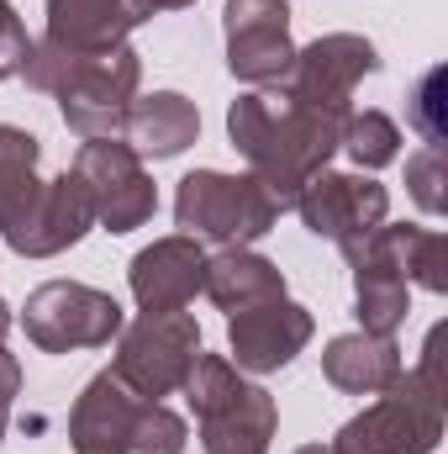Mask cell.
Masks as SVG:
<instances>
[{"mask_svg": "<svg viewBox=\"0 0 448 454\" xmlns=\"http://www.w3.org/2000/svg\"><path fill=\"white\" fill-rule=\"evenodd\" d=\"M185 444H190L185 418H180V412H169L164 402H148V407H143V423H137V434H132V450H127V454H185Z\"/></svg>", "mask_w": 448, "mask_h": 454, "instance_id": "cell-23", "label": "cell"}, {"mask_svg": "<svg viewBox=\"0 0 448 454\" xmlns=\"http://www.w3.org/2000/svg\"><path fill=\"white\" fill-rule=\"evenodd\" d=\"M27 53H32V37H27V27H21L16 5L0 0V69H5V74H21Z\"/></svg>", "mask_w": 448, "mask_h": 454, "instance_id": "cell-26", "label": "cell"}, {"mask_svg": "<svg viewBox=\"0 0 448 454\" xmlns=\"http://www.w3.org/2000/svg\"><path fill=\"white\" fill-rule=\"evenodd\" d=\"M337 148H343L359 169H385V164H396V153H401V127L385 112H348L343 116Z\"/></svg>", "mask_w": 448, "mask_h": 454, "instance_id": "cell-22", "label": "cell"}, {"mask_svg": "<svg viewBox=\"0 0 448 454\" xmlns=\"http://www.w3.org/2000/svg\"><path fill=\"white\" fill-rule=\"evenodd\" d=\"M0 80H11V74H5V69H0Z\"/></svg>", "mask_w": 448, "mask_h": 454, "instance_id": "cell-31", "label": "cell"}, {"mask_svg": "<svg viewBox=\"0 0 448 454\" xmlns=\"http://www.w3.org/2000/svg\"><path fill=\"white\" fill-rule=\"evenodd\" d=\"M375 69H380V53H375L369 37H359V32H328V37L296 48L290 74L280 80V96L306 101V106H317V112H343L348 116L353 112L348 101H353L359 80L375 74Z\"/></svg>", "mask_w": 448, "mask_h": 454, "instance_id": "cell-10", "label": "cell"}, {"mask_svg": "<svg viewBox=\"0 0 448 454\" xmlns=\"http://www.w3.org/2000/svg\"><path fill=\"white\" fill-rule=\"evenodd\" d=\"M5 333H11V307L0 301V339H5Z\"/></svg>", "mask_w": 448, "mask_h": 454, "instance_id": "cell-30", "label": "cell"}, {"mask_svg": "<svg viewBox=\"0 0 448 454\" xmlns=\"http://www.w3.org/2000/svg\"><path fill=\"white\" fill-rule=\"evenodd\" d=\"M201 291L222 307L227 317L243 312V307H259L269 296H285V270L253 248H217L206 254V280Z\"/></svg>", "mask_w": 448, "mask_h": 454, "instance_id": "cell-20", "label": "cell"}, {"mask_svg": "<svg viewBox=\"0 0 448 454\" xmlns=\"http://www.w3.org/2000/svg\"><path fill=\"white\" fill-rule=\"evenodd\" d=\"M296 212H301V223L312 227L317 238H333L337 248H348V243L369 238L375 227L385 223L390 191L380 180H369V175H333V169H322V175H312L301 185Z\"/></svg>", "mask_w": 448, "mask_h": 454, "instance_id": "cell-12", "label": "cell"}, {"mask_svg": "<svg viewBox=\"0 0 448 454\" xmlns=\"http://www.w3.org/2000/svg\"><path fill=\"white\" fill-rule=\"evenodd\" d=\"M196 137H201V112H196V101H185L180 90H153V96H143V101L127 106L121 143H127L137 159H174V153H185Z\"/></svg>", "mask_w": 448, "mask_h": 454, "instance_id": "cell-17", "label": "cell"}, {"mask_svg": "<svg viewBox=\"0 0 448 454\" xmlns=\"http://www.w3.org/2000/svg\"><path fill=\"white\" fill-rule=\"evenodd\" d=\"M448 159L444 148H422V153H412L406 159V191H412V201L428 212V217H438L448 207Z\"/></svg>", "mask_w": 448, "mask_h": 454, "instance_id": "cell-24", "label": "cell"}, {"mask_svg": "<svg viewBox=\"0 0 448 454\" xmlns=\"http://www.w3.org/2000/svg\"><path fill=\"white\" fill-rule=\"evenodd\" d=\"M444 407L448 391L433 380H422L417 370L396 375L375 407H364L359 418H348L337 428L333 450L337 454H433L444 439Z\"/></svg>", "mask_w": 448, "mask_h": 454, "instance_id": "cell-6", "label": "cell"}, {"mask_svg": "<svg viewBox=\"0 0 448 454\" xmlns=\"http://www.w3.org/2000/svg\"><path fill=\"white\" fill-rule=\"evenodd\" d=\"M227 69L243 85H280L290 74V0H227Z\"/></svg>", "mask_w": 448, "mask_h": 454, "instance_id": "cell-11", "label": "cell"}, {"mask_svg": "<svg viewBox=\"0 0 448 454\" xmlns=\"http://www.w3.org/2000/svg\"><path fill=\"white\" fill-rule=\"evenodd\" d=\"M143 27L132 0H48V43L74 53H106L121 48L127 32Z\"/></svg>", "mask_w": 448, "mask_h": 454, "instance_id": "cell-19", "label": "cell"}, {"mask_svg": "<svg viewBox=\"0 0 448 454\" xmlns=\"http://www.w3.org/2000/svg\"><path fill=\"white\" fill-rule=\"evenodd\" d=\"M444 85H448L444 69H428V74L417 80V90H412V127L428 137V148H444V137H448V127H444Z\"/></svg>", "mask_w": 448, "mask_h": 454, "instance_id": "cell-25", "label": "cell"}, {"mask_svg": "<svg viewBox=\"0 0 448 454\" xmlns=\"http://www.w3.org/2000/svg\"><path fill=\"white\" fill-rule=\"evenodd\" d=\"M401 343L396 333H337L322 348V375L328 386L348 391V396H380L396 375H401Z\"/></svg>", "mask_w": 448, "mask_h": 454, "instance_id": "cell-18", "label": "cell"}, {"mask_svg": "<svg viewBox=\"0 0 448 454\" xmlns=\"http://www.w3.org/2000/svg\"><path fill=\"white\" fill-rule=\"evenodd\" d=\"M317 333L312 312L290 296H269L259 307H243L227 317V348H232V364L248 370V375H274L285 370Z\"/></svg>", "mask_w": 448, "mask_h": 454, "instance_id": "cell-13", "label": "cell"}, {"mask_svg": "<svg viewBox=\"0 0 448 454\" xmlns=\"http://www.w3.org/2000/svg\"><path fill=\"white\" fill-rule=\"evenodd\" d=\"M296 454H337V450H333V444H301Z\"/></svg>", "mask_w": 448, "mask_h": 454, "instance_id": "cell-29", "label": "cell"}, {"mask_svg": "<svg viewBox=\"0 0 448 454\" xmlns=\"http://www.w3.org/2000/svg\"><path fill=\"white\" fill-rule=\"evenodd\" d=\"M37 137L21 127H0V238L21 259H53L74 248L90 227L96 207L74 169L42 180L37 175Z\"/></svg>", "mask_w": 448, "mask_h": 454, "instance_id": "cell-2", "label": "cell"}, {"mask_svg": "<svg viewBox=\"0 0 448 454\" xmlns=\"http://www.w3.org/2000/svg\"><path fill=\"white\" fill-rule=\"evenodd\" d=\"M132 5H137V16L148 21L153 11H185V5H196V0H132Z\"/></svg>", "mask_w": 448, "mask_h": 454, "instance_id": "cell-28", "label": "cell"}, {"mask_svg": "<svg viewBox=\"0 0 448 454\" xmlns=\"http://www.w3.org/2000/svg\"><path fill=\"white\" fill-rule=\"evenodd\" d=\"M74 175L85 180L96 223L106 227V232H137L158 212L153 175L143 169V159L121 137H85V148L74 159Z\"/></svg>", "mask_w": 448, "mask_h": 454, "instance_id": "cell-9", "label": "cell"}, {"mask_svg": "<svg viewBox=\"0 0 448 454\" xmlns=\"http://www.w3.org/2000/svg\"><path fill=\"white\" fill-rule=\"evenodd\" d=\"M227 137L248 159V175L269 185L280 207H296L301 185L328 169L343 137V112H317L290 96H237L227 106Z\"/></svg>", "mask_w": 448, "mask_h": 454, "instance_id": "cell-1", "label": "cell"}, {"mask_svg": "<svg viewBox=\"0 0 448 454\" xmlns=\"http://www.w3.org/2000/svg\"><path fill=\"white\" fill-rule=\"evenodd\" d=\"M143 407H148L143 396H132L112 370H101L80 391V402L69 412V444H74V454H127L137 423H143Z\"/></svg>", "mask_w": 448, "mask_h": 454, "instance_id": "cell-15", "label": "cell"}, {"mask_svg": "<svg viewBox=\"0 0 448 454\" xmlns=\"http://www.w3.org/2000/svg\"><path fill=\"white\" fill-rule=\"evenodd\" d=\"M380 243L385 254L401 264L406 280H417L422 291L444 296L448 291V238L433 227H385L380 223Z\"/></svg>", "mask_w": 448, "mask_h": 454, "instance_id": "cell-21", "label": "cell"}, {"mask_svg": "<svg viewBox=\"0 0 448 454\" xmlns=\"http://www.w3.org/2000/svg\"><path fill=\"white\" fill-rule=\"evenodd\" d=\"M201 280H206V248H201V238H185V232L148 243L127 270L132 301L143 312H185L196 301Z\"/></svg>", "mask_w": 448, "mask_h": 454, "instance_id": "cell-14", "label": "cell"}, {"mask_svg": "<svg viewBox=\"0 0 448 454\" xmlns=\"http://www.w3.org/2000/svg\"><path fill=\"white\" fill-rule=\"evenodd\" d=\"M201 359V328L190 312H143L132 328L116 333L112 375L143 402L174 396Z\"/></svg>", "mask_w": 448, "mask_h": 454, "instance_id": "cell-7", "label": "cell"}, {"mask_svg": "<svg viewBox=\"0 0 448 454\" xmlns=\"http://www.w3.org/2000/svg\"><path fill=\"white\" fill-rule=\"evenodd\" d=\"M343 259L353 264V307H359L364 333H396V328L406 323V312H412V291H406L412 280H406L401 264L385 254L380 227H375L369 238L348 243Z\"/></svg>", "mask_w": 448, "mask_h": 454, "instance_id": "cell-16", "label": "cell"}, {"mask_svg": "<svg viewBox=\"0 0 448 454\" xmlns=\"http://www.w3.org/2000/svg\"><path fill=\"white\" fill-rule=\"evenodd\" d=\"M280 201L259 175H222V169H190L174 191V223L185 238H212L217 248H248L280 223Z\"/></svg>", "mask_w": 448, "mask_h": 454, "instance_id": "cell-5", "label": "cell"}, {"mask_svg": "<svg viewBox=\"0 0 448 454\" xmlns=\"http://www.w3.org/2000/svg\"><path fill=\"white\" fill-rule=\"evenodd\" d=\"M21 80L42 96H58L64 121L80 137H121L127 106L137 101V80H143V59L121 43L106 53H74L58 43H32Z\"/></svg>", "mask_w": 448, "mask_h": 454, "instance_id": "cell-3", "label": "cell"}, {"mask_svg": "<svg viewBox=\"0 0 448 454\" xmlns=\"http://www.w3.org/2000/svg\"><path fill=\"white\" fill-rule=\"evenodd\" d=\"M21 328L42 354H74V348H106L127 328V317H121L116 296L96 291V286L48 280L27 296Z\"/></svg>", "mask_w": 448, "mask_h": 454, "instance_id": "cell-8", "label": "cell"}, {"mask_svg": "<svg viewBox=\"0 0 448 454\" xmlns=\"http://www.w3.org/2000/svg\"><path fill=\"white\" fill-rule=\"evenodd\" d=\"M180 391L201 423L206 454H269V439L280 428L274 396L264 386L243 380V370L227 354H201Z\"/></svg>", "mask_w": 448, "mask_h": 454, "instance_id": "cell-4", "label": "cell"}, {"mask_svg": "<svg viewBox=\"0 0 448 454\" xmlns=\"http://www.w3.org/2000/svg\"><path fill=\"white\" fill-rule=\"evenodd\" d=\"M21 396V359L0 348V439H5V423H11V402Z\"/></svg>", "mask_w": 448, "mask_h": 454, "instance_id": "cell-27", "label": "cell"}]
</instances>
